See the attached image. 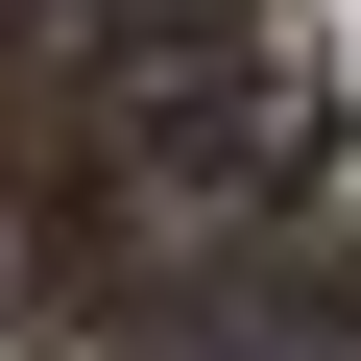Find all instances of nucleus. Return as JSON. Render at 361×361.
I'll list each match as a JSON object with an SVG mask.
<instances>
[{"label": "nucleus", "mask_w": 361, "mask_h": 361, "mask_svg": "<svg viewBox=\"0 0 361 361\" xmlns=\"http://www.w3.org/2000/svg\"><path fill=\"white\" fill-rule=\"evenodd\" d=\"M241 0H0V73H49V97H145L169 49H217Z\"/></svg>", "instance_id": "nucleus-1"}]
</instances>
